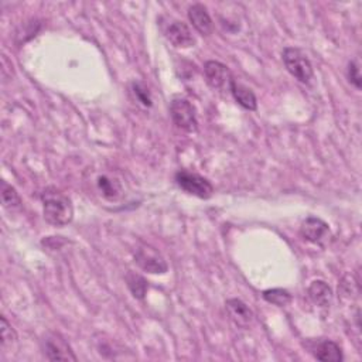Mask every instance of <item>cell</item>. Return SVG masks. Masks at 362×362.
I'll use <instances>...</instances> for the list:
<instances>
[{"mask_svg": "<svg viewBox=\"0 0 362 362\" xmlns=\"http://www.w3.org/2000/svg\"><path fill=\"white\" fill-rule=\"evenodd\" d=\"M229 91H231L232 96L235 98V101L244 109H247V110L258 109V99H257L255 93L252 92V89H250L244 84H240L236 79H233L229 85Z\"/></svg>", "mask_w": 362, "mask_h": 362, "instance_id": "5bb4252c", "label": "cell"}, {"mask_svg": "<svg viewBox=\"0 0 362 362\" xmlns=\"http://www.w3.org/2000/svg\"><path fill=\"white\" fill-rule=\"evenodd\" d=\"M310 300L320 309H328L332 302V290L324 280H314L309 286Z\"/></svg>", "mask_w": 362, "mask_h": 362, "instance_id": "9a60e30c", "label": "cell"}, {"mask_svg": "<svg viewBox=\"0 0 362 362\" xmlns=\"http://www.w3.org/2000/svg\"><path fill=\"white\" fill-rule=\"evenodd\" d=\"M347 75H348L349 82H351L356 89H361V86H362V79H361V74H359V65H358L356 61H349V63H348Z\"/></svg>", "mask_w": 362, "mask_h": 362, "instance_id": "44dd1931", "label": "cell"}, {"mask_svg": "<svg viewBox=\"0 0 362 362\" xmlns=\"http://www.w3.org/2000/svg\"><path fill=\"white\" fill-rule=\"evenodd\" d=\"M283 63L286 70L302 84H310V81L313 79L314 71H313V65L310 63V60L307 58V56L296 47H286L283 50Z\"/></svg>", "mask_w": 362, "mask_h": 362, "instance_id": "7a4b0ae2", "label": "cell"}, {"mask_svg": "<svg viewBox=\"0 0 362 362\" xmlns=\"http://www.w3.org/2000/svg\"><path fill=\"white\" fill-rule=\"evenodd\" d=\"M174 180H176V184L190 195H194V197H198L202 200H208L214 194L212 184L205 177H202L197 173L180 170L176 173Z\"/></svg>", "mask_w": 362, "mask_h": 362, "instance_id": "277c9868", "label": "cell"}, {"mask_svg": "<svg viewBox=\"0 0 362 362\" xmlns=\"http://www.w3.org/2000/svg\"><path fill=\"white\" fill-rule=\"evenodd\" d=\"M134 258H135L136 265L148 273L163 275L169 271V265H167V261L164 259V257L159 252V250H156L155 247H152L149 244L139 245L135 251Z\"/></svg>", "mask_w": 362, "mask_h": 362, "instance_id": "5b68a950", "label": "cell"}, {"mask_svg": "<svg viewBox=\"0 0 362 362\" xmlns=\"http://www.w3.org/2000/svg\"><path fill=\"white\" fill-rule=\"evenodd\" d=\"M309 349L313 354V356L318 361L324 362H341L344 359L341 347L327 338H318L311 340L309 342Z\"/></svg>", "mask_w": 362, "mask_h": 362, "instance_id": "ba28073f", "label": "cell"}, {"mask_svg": "<svg viewBox=\"0 0 362 362\" xmlns=\"http://www.w3.org/2000/svg\"><path fill=\"white\" fill-rule=\"evenodd\" d=\"M170 116L179 129L188 134L197 132L198 120L195 115V108L188 99L176 96L170 103Z\"/></svg>", "mask_w": 362, "mask_h": 362, "instance_id": "3957f363", "label": "cell"}, {"mask_svg": "<svg viewBox=\"0 0 362 362\" xmlns=\"http://www.w3.org/2000/svg\"><path fill=\"white\" fill-rule=\"evenodd\" d=\"M125 280H127L128 289L131 290V293H132V296L135 299L143 300L146 297L148 290H149V283H148V280L143 276L129 271L127 273V276H125Z\"/></svg>", "mask_w": 362, "mask_h": 362, "instance_id": "2e32d148", "label": "cell"}, {"mask_svg": "<svg viewBox=\"0 0 362 362\" xmlns=\"http://www.w3.org/2000/svg\"><path fill=\"white\" fill-rule=\"evenodd\" d=\"M132 92L135 95V98L138 99L139 103H142L145 108H150L153 105V99H152V93L149 91V88L139 81H135L132 84Z\"/></svg>", "mask_w": 362, "mask_h": 362, "instance_id": "ffe728a7", "label": "cell"}, {"mask_svg": "<svg viewBox=\"0 0 362 362\" xmlns=\"http://www.w3.org/2000/svg\"><path fill=\"white\" fill-rule=\"evenodd\" d=\"M0 193H2V202L6 209H18L22 207V197L13 186L2 181V184H0Z\"/></svg>", "mask_w": 362, "mask_h": 362, "instance_id": "e0dca14e", "label": "cell"}, {"mask_svg": "<svg viewBox=\"0 0 362 362\" xmlns=\"http://www.w3.org/2000/svg\"><path fill=\"white\" fill-rule=\"evenodd\" d=\"M44 219L57 228L67 226L74 218L72 201L56 187H49L41 194Z\"/></svg>", "mask_w": 362, "mask_h": 362, "instance_id": "6da1fadb", "label": "cell"}, {"mask_svg": "<svg viewBox=\"0 0 362 362\" xmlns=\"http://www.w3.org/2000/svg\"><path fill=\"white\" fill-rule=\"evenodd\" d=\"M204 75L207 84L214 89H225L229 88L233 77L229 68L219 61H207L204 65Z\"/></svg>", "mask_w": 362, "mask_h": 362, "instance_id": "30bf717a", "label": "cell"}, {"mask_svg": "<svg viewBox=\"0 0 362 362\" xmlns=\"http://www.w3.org/2000/svg\"><path fill=\"white\" fill-rule=\"evenodd\" d=\"M0 332H2V341H0L2 349L12 347L18 341V332L15 331V328L12 327V324L8 321L5 316L0 317Z\"/></svg>", "mask_w": 362, "mask_h": 362, "instance_id": "d6986e66", "label": "cell"}, {"mask_svg": "<svg viewBox=\"0 0 362 362\" xmlns=\"http://www.w3.org/2000/svg\"><path fill=\"white\" fill-rule=\"evenodd\" d=\"M262 297L278 307H286L292 303V295L285 289H269L262 293Z\"/></svg>", "mask_w": 362, "mask_h": 362, "instance_id": "ac0fdd59", "label": "cell"}, {"mask_svg": "<svg viewBox=\"0 0 362 362\" xmlns=\"http://www.w3.org/2000/svg\"><path fill=\"white\" fill-rule=\"evenodd\" d=\"M41 349L49 361H77L72 348L58 332H49L43 338Z\"/></svg>", "mask_w": 362, "mask_h": 362, "instance_id": "8992f818", "label": "cell"}, {"mask_svg": "<svg viewBox=\"0 0 362 362\" xmlns=\"http://www.w3.org/2000/svg\"><path fill=\"white\" fill-rule=\"evenodd\" d=\"M226 313L232 323L239 328H250L254 323V311L240 299H229L225 303Z\"/></svg>", "mask_w": 362, "mask_h": 362, "instance_id": "8fae6325", "label": "cell"}, {"mask_svg": "<svg viewBox=\"0 0 362 362\" xmlns=\"http://www.w3.org/2000/svg\"><path fill=\"white\" fill-rule=\"evenodd\" d=\"M188 20L193 25V27L201 34V36H209L212 32V20L208 15V11L205 6L197 4L190 6L188 9Z\"/></svg>", "mask_w": 362, "mask_h": 362, "instance_id": "4fadbf2b", "label": "cell"}, {"mask_svg": "<svg viewBox=\"0 0 362 362\" xmlns=\"http://www.w3.org/2000/svg\"><path fill=\"white\" fill-rule=\"evenodd\" d=\"M166 39L179 49H188L195 44V37L193 36L191 29L181 20L170 19L164 27Z\"/></svg>", "mask_w": 362, "mask_h": 362, "instance_id": "52a82bcc", "label": "cell"}, {"mask_svg": "<svg viewBox=\"0 0 362 362\" xmlns=\"http://www.w3.org/2000/svg\"><path fill=\"white\" fill-rule=\"evenodd\" d=\"M300 235L304 240H307V243L321 244L323 240H325L327 236L330 235V228H328V224L324 222L323 219L316 216H309L302 222Z\"/></svg>", "mask_w": 362, "mask_h": 362, "instance_id": "7c38bea8", "label": "cell"}, {"mask_svg": "<svg viewBox=\"0 0 362 362\" xmlns=\"http://www.w3.org/2000/svg\"><path fill=\"white\" fill-rule=\"evenodd\" d=\"M95 187L98 193L105 198L106 201H119L124 197V186L115 174L110 173H101L95 179Z\"/></svg>", "mask_w": 362, "mask_h": 362, "instance_id": "9c48e42d", "label": "cell"}]
</instances>
